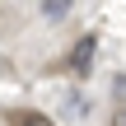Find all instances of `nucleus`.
<instances>
[{"instance_id": "nucleus-1", "label": "nucleus", "mask_w": 126, "mask_h": 126, "mask_svg": "<svg viewBox=\"0 0 126 126\" xmlns=\"http://www.w3.org/2000/svg\"><path fill=\"white\" fill-rule=\"evenodd\" d=\"M94 47H98V37H79V42H75V56H70V65H75L79 75L94 65Z\"/></svg>"}, {"instance_id": "nucleus-2", "label": "nucleus", "mask_w": 126, "mask_h": 126, "mask_svg": "<svg viewBox=\"0 0 126 126\" xmlns=\"http://www.w3.org/2000/svg\"><path fill=\"white\" fill-rule=\"evenodd\" d=\"M9 122H14V126H51L47 117H42V112H14Z\"/></svg>"}, {"instance_id": "nucleus-3", "label": "nucleus", "mask_w": 126, "mask_h": 126, "mask_svg": "<svg viewBox=\"0 0 126 126\" xmlns=\"http://www.w3.org/2000/svg\"><path fill=\"white\" fill-rule=\"evenodd\" d=\"M70 5H75V0H42V14H47V19H61Z\"/></svg>"}, {"instance_id": "nucleus-4", "label": "nucleus", "mask_w": 126, "mask_h": 126, "mask_svg": "<svg viewBox=\"0 0 126 126\" xmlns=\"http://www.w3.org/2000/svg\"><path fill=\"white\" fill-rule=\"evenodd\" d=\"M112 126H126V108H117V112H112Z\"/></svg>"}]
</instances>
